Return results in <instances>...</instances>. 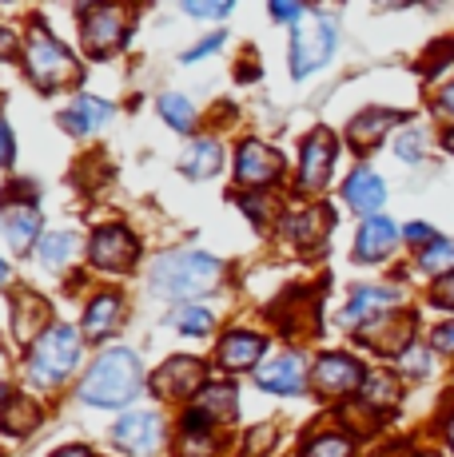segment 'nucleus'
I'll return each mask as SVG.
<instances>
[{"mask_svg": "<svg viewBox=\"0 0 454 457\" xmlns=\"http://www.w3.org/2000/svg\"><path fill=\"white\" fill-rule=\"evenodd\" d=\"M434 350H442V354H454V322L434 330Z\"/></svg>", "mask_w": 454, "mask_h": 457, "instance_id": "nucleus-40", "label": "nucleus"}, {"mask_svg": "<svg viewBox=\"0 0 454 457\" xmlns=\"http://www.w3.org/2000/svg\"><path fill=\"white\" fill-rule=\"evenodd\" d=\"M120 314H124V298L112 291L96 295L88 303V311H84V334H88V342L108 338V334L120 327Z\"/></svg>", "mask_w": 454, "mask_h": 457, "instance_id": "nucleus-17", "label": "nucleus"}, {"mask_svg": "<svg viewBox=\"0 0 454 457\" xmlns=\"http://www.w3.org/2000/svg\"><path fill=\"white\" fill-rule=\"evenodd\" d=\"M303 362L295 354H279L275 362H267L264 370H259V386H264L267 394H283V398H291V394L303 390Z\"/></svg>", "mask_w": 454, "mask_h": 457, "instance_id": "nucleus-18", "label": "nucleus"}, {"mask_svg": "<svg viewBox=\"0 0 454 457\" xmlns=\"http://www.w3.org/2000/svg\"><path fill=\"white\" fill-rule=\"evenodd\" d=\"M447 442H450V450H454V414L447 418Z\"/></svg>", "mask_w": 454, "mask_h": 457, "instance_id": "nucleus-47", "label": "nucleus"}, {"mask_svg": "<svg viewBox=\"0 0 454 457\" xmlns=\"http://www.w3.org/2000/svg\"><path fill=\"white\" fill-rule=\"evenodd\" d=\"M52 319V311H48V303L40 295H32V291H24L21 298H13V334L21 342H40L45 334L56 327V322H48Z\"/></svg>", "mask_w": 454, "mask_h": 457, "instance_id": "nucleus-13", "label": "nucleus"}, {"mask_svg": "<svg viewBox=\"0 0 454 457\" xmlns=\"http://www.w3.org/2000/svg\"><path fill=\"white\" fill-rule=\"evenodd\" d=\"M267 12H272L275 21H295V24H299L303 16H307V8H299V4H287V0H272V8H267Z\"/></svg>", "mask_w": 454, "mask_h": 457, "instance_id": "nucleus-36", "label": "nucleus"}, {"mask_svg": "<svg viewBox=\"0 0 454 457\" xmlns=\"http://www.w3.org/2000/svg\"><path fill=\"white\" fill-rule=\"evenodd\" d=\"M331 219L335 215H331L327 207H307V211H299V215L287 219V235H291L303 251H311V247H319L323 235L331 231Z\"/></svg>", "mask_w": 454, "mask_h": 457, "instance_id": "nucleus-19", "label": "nucleus"}, {"mask_svg": "<svg viewBox=\"0 0 454 457\" xmlns=\"http://www.w3.org/2000/svg\"><path fill=\"white\" fill-rule=\"evenodd\" d=\"M311 382H315V390L319 394H351V390H363V366L355 362L351 354H319V362H315V370H311Z\"/></svg>", "mask_w": 454, "mask_h": 457, "instance_id": "nucleus-12", "label": "nucleus"}, {"mask_svg": "<svg viewBox=\"0 0 454 457\" xmlns=\"http://www.w3.org/2000/svg\"><path fill=\"white\" fill-rule=\"evenodd\" d=\"M331 52H335V24L319 12L303 16L291 32V76L303 80V76L319 72L331 60Z\"/></svg>", "mask_w": 454, "mask_h": 457, "instance_id": "nucleus-5", "label": "nucleus"}, {"mask_svg": "<svg viewBox=\"0 0 454 457\" xmlns=\"http://www.w3.org/2000/svg\"><path fill=\"white\" fill-rule=\"evenodd\" d=\"M16 160V144H13V131H8V124L0 120V167H8Z\"/></svg>", "mask_w": 454, "mask_h": 457, "instance_id": "nucleus-39", "label": "nucleus"}, {"mask_svg": "<svg viewBox=\"0 0 454 457\" xmlns=\"http://www.w3.org/2000/svg\"><path fill=\"white\" fill-rule=\"evenodd\" d=\"M52 457H92V453L84 450V445H64V450H60V453H52Z\"/></svg>", "mask_w": 454, "mask_h": 457, "instance_id": "nucleus-45", "label": "nucleus"}, {"mask_svg": "<svg viewBox=\"0 0 454 457\" xmlns=\"http://www.w3.org/2000/svg\"><path fill=\"white\" fill-rule=\"evenodd\" d=\"M16 48H21V40H16V32H8V29H0V60H8V56H16Z\"/></svg>", "mask_w": 454, "mask_h": 457, "instance_id": "nucleus-42", "label": "nucleus"}, {"mask_svg": "<svg viewBox=\"0 0 454 457\" xmlns=\"http://www.w3.org/2000/svg\"><path fill=\"white\" fill-rule=\"evenodd\" d=\"M76 251H80V239H76L72 231H56V235H45L40 239V267L45 270H64L68 262L76 259Z\"/></svg>", "mask_w": 454, "mask_h": 457, "instance_id": "nucleus-26", "label": "nucleus"}, {"mask_svg": "<svg viewBox=\"0 0 454 457\" xmlns=\"http://www.w3.org/2000/svg\"><path fill=\"white\" fill-rule=\"evenodd\" d=\"M331 167H335V136H331L327 128H319L303 139V160H299V191L303 195L323 191Z\"/></svg>", "mask_w": 454, "mask_h": 457, "instance_id": "nucleus-10", "label": "nucleus"}, {"mask_svg": "<svg viewBox=\"0 0 454 457\" xmlns=\"http://www.w3.org/2000/svg\"><path fill=\"white\" fill-rule=\"evenodd\" d=\"M272 437H275V426H259V429H251V434H248L251 453H267V450H272V445H267Z\"/></svg>", "mask_w": 454, "mask_h": 457, "instance_id": "nucleus-37", "label": "nucleus"}, {"mask_svg": "<svg viewBox=\"0 0 454 457\" xmlns=\"http://www.w3.org/2000/svg\"><path fill=\"white\" fill-rule=\"evenodd\" d=\"M112 442L132 457H152L164 445V418L144 410V414H124L112 426Z\"/></svg>", "mask_w": 454, "mask_h": 457, "instance_id": "nucleus-9", "label": "nucleus"}, {"mask_svg": "<svg viewBox=\"0 0 454 457\" xmlns=\"http://www.w3.org/2000/svg\"><path fill=\"white\" fill-rule=\"evenodd\" d=\"M343 199H347V207H355L359 215H371L374 219V211H379L383 199H387V187H383V179L371 171V167H359V171L347 175Z\"/></svg>", "mask_w": 454, "mask_h": 457, "instance_id": "nucleus-14", "label": "nucleus"}, {"mask_svg": "<svg viewBox=\"0 0 454 457\" xmlns=\"http://www.w3.org/2000/svg\"><path fill=\"white\" fill-rule=\"evenodd\" d=\"M4 283H8V262L0 259V287H4Z\"/></svg>", "mask_w": 454, "mask_h": 457, "instance_id": "nucleus-48", "label": "nucleus"}, {"mask_svg": "<svg viewBox=\"0 0 454 457\" xmlns=\"http://www.w3.org/2000/svg\"><path fill=\"white\" fill-rule=\"evenodd\" d=\"M220 167H223V147L215 139H196L180 160V171L188 179H212V175H220Z\"/></svg>", "mask_w": 454, "mask_h": 457, "instance_id": "nucleus-20", "label": "nucleus"}, {"mask_svg": "<svg viewBox=\"0 0 454 457\" xmlns=\"http://www.w3.org/2000/svg\"><path fill=\"white\" fill-rule=\"evenodd\" d=\"M434 303H439V306H454V275H447V278H442V283L439 287H434Z\"/></svg>", "mask_w": 454, "mask_h": 457, "instance_id": "nucleus-41", "label": "nucleus"}, {"mask_svg": "<svg viewBox=\"0 0 454 457\" xmlns=\"http://www.w3.org/2000/svg\"><path fill=\"white\" fill-rule=\"evenodd\" d=\"M24 68L40 92H56V87L80 80V64L72 60V52L40 24L29 32V44H24Z\"/></svg>", "mask_w": 454, "mask_h": 457, "instance_id": "nucleus-4", "label": "nucleus"}, {"mask_svg": "<svg viewBox=\"0 0 454 457\" xmlns=\"http://www.w3.org/2000/svg\"><path fill=\"white\" fill-rule=\"evenodd\" d=\"M283 175V152L267 147L264 139H243L235 152V179L243 187H272Z\"/></svg>", "mask_w": 454, "mask_h": 457, "instance_id": "nucleus-8", "label": "nucleus"}, {"mask_svg": "<svg viewBox=\"0 0 454 457\" xmlns=\"http://www.w3.org/2000/svg\"><path fill=\"white\" fill-rule=\"evenodd\" d=\"M351 437L343 434H319L307 442V450H303V457H351Z\"/></svg>", "mask_w": 454, "mask_h": 457, "instance_id": "nucleus-32", "label": "nucleus"}, {"mask_svg": "<svg viewBox=\"0 0 454 457\" xmlns=\"http://www.w3.org/2000/svg\"><path fill=\"white\" fill-rule=\"evenodd\" d=\"M264 350H267V342L259 338V334L231 330V334H223V342H220V366L223 370H251V366L264 358Z\"/></svg>", "mask_w": 454, "mask_h": 457, "instance_id": "nucleus-15", "label": "nucleus"}, {"mask_svg": "<svg viewBox=\"0 0 454 457\" xmlns=\"http://www.w3.org/2000/svg\"><path fill=\"white\" fill-rule=\"evenodd\" d=\"M439 108H442V112H454V87H447V92H442Z\"/></svg>", "mask_w": 454, "mask_h": 457, "instance_id": "nucleus-46", "label": "nucleus"}, {"mask_svg": "<svg viewBox=\"0 0 454 457\" xmlns=\"http://www.w3.org/2000/svg\"><path fill=\"white\" fill-rule=\"evenodd\" d=\"M215 434L212 429H180L176 457H215Z\"/></svg>", "mask_w": 454, "mask_h": 457, "instance_id": "nucleus-30", "label": "nucleus"}, {"mask_svg": "<svg viewBox=\"0 0 454 457\" xmlns=\"http://www.w3.org/2000/svg\"><path fill=\"white\" fill-rule=\"evenodd\" d=\"M407 239H410V243H426V239L434 243V231H431L426 223H410V227H407Z\"/></svg>", "mask_w": 454, "mask_h": 457, "instance_id": "nucleus-44", "label": "nucleus"}, {"mask_svg": "<svg viewBox=\"0 0 454 457\" xmlns=\"http://www.w3.org/2000/svg\"><path fill=\"white\" fill-rule=\"evenodd\" d=\"M395 239H399V231H395V223H391V219H383V215L366 219L359 239H355V259H359V262L387 259L391 247H395Z\"/></svg>", "mask_w": 454, "mask_h": 457, "instance_id": "nucleus-16", "label": "nucleus"}, {"mask_svg": "<svg viewBox=\"0 0 454 457\" xmlns=\"http://www.w3.org/2000/svg\"><path fill=\"white\" fill-rule=\"evenodd\" d=\"M80 362V334L64 322H56L45 338L32 342V354H29V382L40 386V390H56L72 366Z\"/></svg>", "mask_w": 454, "mask_h": 457, "instance_id": "nucleus-3", "label": "nucleus"}, {"mask_svg": "<svg viewBox=\"0 0 454 457\" xmlns=\"http://www.w3.org/2000/svg\"><path fill=\"white\" fill-rule=\"evenodd\" d=\"M37 235H40V215H37V207L16 204V207L4 211V239L13 243V251H29L32 243H37Z\"/></svg>", "mask_w": 454, "mask_h": 457, "instance_id": "nucleus-22", "label": "nucleus"}, {"mask_svg": "<svg viewBox=\"0 0 454 457\" xmlns=\"http://www.w3.org/2000/svg\"><path fill=\"white\" fill-rule=\"evenodd\" d=\"M423 457H434V453H423Z\"/></svg>", "mask_w": 454, "mask_h": 457, "instance_id": "nucleus-50", "label": "nucleus"}, {"mask_svg": "<svg viewBox=\"0 0 454 457\" xmlns=\"http://www.w3.org/2000/svg\"><path fill=\"white\" fill-rule=\"evenodd\" d=\"M395 398H399V386L391 382V378L374 374V378H366L363 382V402L366 406H395Z\"/></svg>", "mask_w": 454, "mask_h": 457, "instance_id": "nucleus-33", "label": "nucleus"}, {"mask_svg": "<svg viewBox=\"0 0 454 457\" xmlns=\"http://www.w3.org/2000/svg\"><path fill=\"white\" fill-rule=\"evenodd\" d=\"M152 390L168 402H183L204 390V362L199 358H172L152 374Z\"/></svg>", "mask_w": 454, "mask_h": 457, "instance_id": "nucleus-11", "label": "nucleus"}, {"mask_svg": "<svg viewBox=\"0 0 454 457\" xmlns=\"http://www.w3.org/2000/svg\"><path fill=\"white\" fill-rule=\"evenodd\" d=\"M199 410H204L207 418H220V421H231L240 414V390H235L231 382H207L204 390H199Z\"/></svg>", "mask_w": 454, "mask_h": 457, "instance_id": "nucleus-24", "label": "nucleus"}, {"mask_svg": "<svg viewBox=\"0 0 454 457\" xmlns=\"http://www.w3.org/2000/svg\"><path fill=\"white\" fill-rule=\"evenodd\" d=\"M223 44V32H215V37H207V40H199L196 48H188L183 52V64H191V60H199V56H207V52H215Z\"/></svg>", "mask_w": 454, "mask_h": 457, "instance_id": "nucleus-38", "label": "nucleus"}, {"mask_svg": "<svg viewBox=\"0 0 454 457\" xmlns=\"http://www.w3.org/2000/svg\"><path fill=\"white\" fill-rule=\"evenodd\" d=\"M108 116H112V104L96 100V96H80V100H72V108L64 112V128L84 136V131H96L108 124Z\"/></svg>", "mask_w": 454, "mask_h": 457, "instance_id": "nucleus-23", "label": "nucleus"}, {"mask_svg": "<svg viewBox=\"0 0 454 457\" xmlns=\"http://www.w3.org/2000/svg\"><path fill=\"white\" fill-rule=\"evenodd\" d=\"M399 112H363V116H355L351 120V128H347V139H351L355 147H371V144H379L383 139V131H387L391 124H399Z\"/></svg>", "mask_w": 454, "mask_h": 457, "instance_id": "nucleus-25", "label": "nucleus"}, {"mask_svg": "<svg viewBox=\"0 0 454 457\" xmlns=\"http://www.w3.org/2000/svg\"><path fill=\"white\" fill-rule=\"evenodd\" d=\"M418 267L431 270V275H442V270H454V243L450 239H434L431 247L418 254Z\"/></svg>", "mask_w": 454, "mask_h": 457, "instance_id": "nucleus-31", "label": "nucleus"}, {"mask_svg": "<svg viewBox=\"0 0 454 457\" xmlns=\"http://www.w3.org/2000/svg\"><path fill=\"white\" fill-rule=\"evenodd\" d=\"M40 426V410H37V402H29V398H8L4 402V410H0V429L4 434H32V429Z\"/></svg>", "mask_w": 454, "mask_h": 457, "instance_id": "nucleus-27", "label": "nucleus"}, {"mask_svg": "<svg viewBox=\"0 0 454 457\" xmlns=\"http://www.w3.org/2000/svg\"><path fill=\"white\" fill-rule=\"evenodd\" d=\"M124 29H128V12L112 4H92L80 12V32H84V48L88 56L104 60L124 44Z\"/></svg>", "mask_w": 454, "mask_h": 457, "instance_id": "nucleus-6", "label": "nucleus"}, {"mask_svg": "<svg viewBox=\"0 0 454 457\" xmlns=\"http://www.w3.org/2000/svg\"><path fill=\"white\" fill-rule=\"evenodd\" d=\"M139 390H144V366L132 350H108L104 358H96V366L80 382V398L100 410L128 406Z\"/></svg>", "mask_w": 454, "mask_h": 457, "instance_id": "nucleus-2", "label": "nucleus"}, {"mask_svg": "<svg viewBox=\"0 0 454 457\" xmlns=\"http://www.w3.org/2000/svg\"><path fill=\"white\" fill-rule=\"evenodd\" d=\"M88 259H92L100 270L124 275V270H132V267H136V259H139V243H136V235L128 231V227L108 223V227H100V231L92 235V243H88Z\"/></svg>", "mask_w": 454, "mask_h": 457, "instance_id": "nucleus-7", "label": "nucleus"}, {"mask_svg": "<svg viewBox=\"0 0 454 457\" xmlns=\"http://www.w3.org/2000/svg\"><path fill=\"white\" fill-rule=\"evenodd\" d=\"M442 144H447V152H454V128L447 131V136H442Z\"/></svg>", "mask_w": 454, "mask_h": 457, "instance_id": "nucleus-49", "label": "nucleus"}, {"mask_svg": "<svg viewBox=\"0 0 454 457\" xmlns=\"http://www.w3.org/2000/svg\"><path fill=\"white\" fill-rule=\"evenodd\" d=\"M160 116L168 120V128H176V131H191V128H196V108H191V100H188V96H180V92L160 96Z\"/></svg>", "mask_w": 454, "mask_h": 457, "instance_id": "nucleus-28", "label": "nucleus"}, {"mask_svg": "<svg viewBox=\"0 0 454 457\" xmlns=\"http://www.w3.org/2000/svg\"><path fill=\"white\" fill-rule=\"evenodd\" d=\"M399 155H403L407 163H418L423 160V147H426V136L418 128H410V131H403V136H399Z\"/></svg>", "mask_w": 454, "mask_h": 457, "instance_id": "nucleus-35", "label": "nucleus"}, {"mask_svg": "<svg viewBox=\"0 0 454 457\" xmlns=\"http://www.w3.org/2000/svg\"><path fill=\"white\" fill-rule=\"evenodd\" d=\"M395 298L399 295L387 291V287H359V291L351 295V303H347L343 322L347 327H359V322H366V319H379V311L383 306H391Z\"/></svg>", "mask_w": 454, "mask_h": 457, "instance_id": "nucleus-21", "label": "nucleus"}, {"mask_svg": "<svg viewBox=\"0 0 454 457\" xmlns=\"http://www.w3.org/2000/svg\"><path fill=\"white\" fill-rule=\"evenodd\" d=\"M231 0H215V4H212V0H183V12H188V16H199V21H220V16H227V12H231Z\"/></svg>", "mask_w": 454, "mask_h": 457, "instance_id": "nucleus-34", "label": "nucleus"}, {"mask_svg": "<svg viewBox=\"0 0 454 457\" xmlns=\"http://www.w3.org/2000/svg\"><path fill=\"white\" fill-rule=\"evenodd\" d=\"M415 354H403V366H410V374H426V354L418 346H410Z\"/></svg>", "mask_w": 454, "mask_h": 457, "instance_id": "nucleus-43", "label": "nucleus"}, {"mask_svg": "<svg viewBox=\"0 0 454 457\" xmlns=\"http://www.w3.org/2000/svg\"><path fill=\"white\" fill-rule=\"evenodd\" d=\"M223 278V262L204 251H172L152 262V291L160 298H176L188 306V298L215 291Z\"/></svg>", "mask_w": 454, "mask_h": 457, "instance_id": "nucleus-1", "label": "nucleus"}, {"mask_svg": "<svg viewBox=\"0 0 454 457\" xmlns=\"http://www.w3.org/2000/svg\"><path fill=\"white\" fill-rule=\"evenodd\" d=\"M172 327L191 334V338H204V334L215 327V319H212V311H204V306H180V311L172 314Z\"/></svg>", "mask_w": 454, "mask_h": 457, "instance_id": "nucleus-29", "label": "nucleus"}]
</instances>
